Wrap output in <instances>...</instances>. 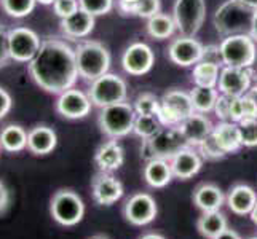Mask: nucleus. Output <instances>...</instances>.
<instances>
[{
    "mask_svg": "<svg viewBox=\"0 0 257 239\" xmlns=\"http://www.w3.org/2000/svg\"><path fill=\"white\" fill-rule=\"evenodd\" d=\"M219 94L220 93H219L217 88L193 86L192 91H190V99H192L195 112H198V113L214 112Z\"/></svg>",
    "mask_w": 257,
    "mask_h": 239,
    "instance_id": "nucleus-31",
    "label": "nucleus"
},
{
    "mask_svg": "<svg viewBox=\"0 0 257 239\" xmlns=\"http://www.w3.org/2000/svg\"><path fill=\"white\" fill-rule=\"evenodd\" d=\"M173 175L179 180H189L193 175H197L201 169V155L193 147H187L181 150L171 161Z\"/></svg>",
    "mask_w": 257,
    "mask_h": 239,
    "instance_id": "nucleus-21",
    "label": "nucleus"
},
{
    "mask_svg": "<svg viewBox=\"0 0 257 239\" xmlns=\"http://www.w3.org/2000/svg\"><path fill=\"white\" fill-rule=\"evenodd\" d=\"M252 16V8L246 7L240 0H225L216 10L212 23L219 35L228 37L236 34H249Z\"/></svg>",
    "mask_w": 257,
    "mask_h": 239,
    "instance_id": "nucleus-3",
    "label": "nucleus"
},
{
    "mask_svg": "<svg viewBox=\"0 0 257 239\" xmlns=\"http://www.w3.org/2000/svg\"><path fill=\"white\" fill-rule=\"evenodd\" d=\"M241 4H244L246 7L252 8V10H257V0H240Z\"/></svg>",
    "mask_w": 257,
    "mask_h": 239,
    "instance_id": "nucleus-50",
    "label": "nucleus"
},
{
    "mask_svg": "<svg viewBox=\"0 0 257 239\" xmlns=\"http://www.w3.org/2000/svg\"><path fill=\"white\" fill-rule=\"evenodd\" d=\"M166 55L173 64L179 66V67H190V66H195L197 63H200L203 59L205 47H203L195 37L179 35V37L174 39L170 43Z\"/></svg>",
    "mask_w": 257,
    "mask_h": 239,
    "instance_id": "nucleus-12",
    "label": "nucleus"
},
{
    "mask_svg": "<svg viewBox=\"0 0 257 239\" xmlns=\"http://www.w3.org/2000/svg\"><path fill=\"white\" fill-rule=\"evenodd\" d=\"M10 50H8V31L0 24V69L5 67L10 61Z\"/></svg>",
    "mask_w": 257,
    "mask_h": 239,
    "instance_id": "nucleus-41",
    "label": "nucleus"
},
{
    "mask_svg": "<svg viewBox=\"0 0 257 239\" xmlns=\"http://www.w3.org/2000/svg\"><path fill=\"white\" fill-rule=\"evenodd\" d=\"M217 47L222 66L251 69L257 59V47L249 34L228 35Z\"/></svg>",
    "mask_w": 257,
    "mask_h": 239,
    "instance_id": "nucleus-6",
    "label": "nucleus"
},
{
    "mask_svg": "<svg viewBox=\"0 0 257 239\" xmlns=\"http://www.w3.org/2000/svg\"><path fill=\"white\" fill-rule=\"evenodd\" d=\"M136 0H117V8H118V12L121 13V15H126V12H128V8L135 4Z\"/></svg>",
    "mask_w": 257,
    "mask_h": 239,
    "instance_id": "nucleus-46",
    "label": "nucleus"
},
{
    "mask_svg": "<svg viewBox=\"0 0 257 239\" xmlns=\"http://www.w3.org/2000/svg\"><path fill=\"white\" fill-rule=\"evenodd\" d=\"M133 107L136 115H155L157 117L160 112V99L152 93H143L135 99Z\"/></svg>",
    "mask_w": 257,
    "mask_h": 239,
    "instance_id": "nucleus-34",
    "label": "nucleus"
},
{
    "mask_svg": "<svg viewBox=\"0 0 257 239\" xmlns=\"http://www.w3.org/2000/svg\"><path fill=\"white\" fill-rule=\"evenodd\" d=\"M58 145V136L53 128L37 125L28 131V150L32 155L43 156L51 153Z\"/></svg>",
    "mask_w": 257,
    "mask_h": 239,
    "instance_id": "nucleus-22",
    "label": "nucleus"
},
{
    "mask_svg": "<svg viewBox=\"0 0 257 239\" xmlns=\"http://www.w3.org/2000/svg\"><path fill=\"white\" fill-rule=\"evenodd\" d=\"M10 202H12V194H10V190L5 185L4 180H0V215L5 214L10 207Z\"/></svg>",
    "mask_w": 257,
    "mask_h": 239,
    "instance_id": "nucleus-43",
    "label": "nucleus"
},
{
    "mask_svg": "<svg viewBox=\"0 0 257 239\" xmlns=\"http://www.w3.org/2000/svg\"><path fill=\"white\" fill-rule=\"evenodd\" d=\"M158 214V207L154 196L149 193H136L130 196L123 206V215L126 222L135 226H144L152 223Z\"/></svg>",
    "mask_w": 257,
    "mask_h": 239,
    "instance_id": "nucleus-13",
    "label": "nucleus"
},
{
    "mask_svg": "<svg viewBox=\"0 0 257 239\" xmlns=\"http://www.w3.org/2000/svg\"><path fill=\"white\" fill-rule=\"evenodd\" d=\"M225 196L222 190L214 183H201L197 190L193 191V204L201 212L219 210L222 207Z\"/></svg>",
    "mask_w": 257,
    "mask_h": 239,
    "instance_id": "nucleus-25",
    "label": "nucleus"
},
{
    "mask_svg": "<svg viewBox=\"0 0 257 239\" xmlns=\"http://www.w3.org/2000/svg\"><path fill=\"white\" fill-rule=\"evenodd\" d=\"M249 239H257V236H254V237H249Z\"/></svg>",
    "mask_w": 257,
    "mask_h": 239,
    "instance_id": "nucleus-54",
    "label": "nucleus"
},
{
    "mask_svg": "<svg viewBox=\"0 0 257 239\" xmlns=\"http://www.w3.org/2000/svg\"><path fill=\"white\" fill-rule=\"evenodd\" d=\"M50 214L61 226H75L82 222L85 215L83 199L74 190L61 188L51 196Z\"/></svg>",
    "mask_w": 257,
    "mask_h": 239,
    "instance_id": "nucleus-7",
    "label": "nucleus"
},
{
    "mask_svg": "<svg viewBox=\"0 0 257 239\" xmlns=\"http://www.w3.org/2000/svg\"><path fill=\"white\" fill-rule=\"evenodd\" d=\"M177 128H179V131L182 132V136L185 137L190 147H198L209 134H212L214 125L206 117V113L193 112L190 117L184 118L177 125Z\"/></svg>",
    "mask_w": 257,
    "mask_h": 239,
    "instance_id": "nucleus-18",
    "label": "nucleus"
},
{
    "mask_svg": "<svg viewBox=\"0 0 257 239\" xmlns=\"http://www.w3.org/2000/svg\"><path fill=\"white\" fill-rule=\"evenodd\" d=\"M141 239H166V237L162 236V234H158V233H147V234H144Z\"/></svg>",
    "mask_w": 257,
    "mask_h": 239,
    "instance_id": "nucleus-49",
    "label": "nucleus"
},
{
    "mask_svg": "<svg viewBox=\"0 0 257 239\" xmlns=\"http://www.w3.org/2000/svg\"><path fill=\"white\" fill-rule=\"evenodd\" d=\"M257 202V193L249 185H235L227 194V206L236 215H249Z\"/></svg>",
    "mask_w": 257,
    "mask_h": 239,
    "instance_id": "nucleus-23",
    "label": "nucleus"
},
{
    "mask_svg": "<svg viewBox=\"0 0 257 239\" xmlns=\"http://www.w3.org/2000/svg\"><path fill=\"white\" fill-rule=\"evenodd\" d=\"M241 101H243V115H244V118H257V110H255L254 102L251 101V97L247 94H243Z\"/></svg>",
    "mask_w": 257,
    "mask_h": 239,
    "instance_id": "nucleus-44",
    "label": "nucleus"
},
{
    "mask_svg": "<svg viewBox=\"0 0 257 239\" xmlns=\"http://www.w3.org/2000/svg\"><path fill=\"white\" fill-rule=\"evenodd\" d=\"M238 129L243 147H257V118H244L238 121Z\"/></svg>",
    "mask_w": 257,
    "mask_h": 239,
    "instance_id": "nucleus-36",
    "label": "nucleus"
},
{
    "mask_svg": "<svg viewBox=\"0 0 257 239\" xmlns=\"http://www.w3.org/2000/svg\"><path fill=\"white\" fill-rule=\"evenodd\" d=\"M94 163L101 172H113L125 163V150L117 139H109L96 150Z\"/></svg>",
    "mask_w": 257,
    "mask_h": 239,
    "instance_id": "nucleus-19",
    "label": "nucleus"
},
{
    "mask_svg": "<svg viewBox=\"0 0 257 239\" xmlns=\"http://www.w3.org/2000/svg\"><path fill=\"white\" fill-rule=\"evenodd\" d=\"M42 45L39 34L29 28H13L8 31V50L15 63H31Z\"/></svg>",
    "mask_w": 257,
    "mask_h": 239,
    "instance_id": "nucleus-11",
    "label": "nucleus"
},
{
    "mask_svg": "<svg viewBox=\"0 0 257 239\" xmlns=\"http://www.w3.org/2000/svg\"><path fill=\"white\" fill-rule=\"evenodd\" d=\"M128 94L126 82L117 74H104L102 77L96 78L94 82L90 83L88 96L93 102L94 107H109V105L125 102Z\"/></svg>",
    "mask_w": 257,
    "mask_h": 239,
    "instance_id": "nucleus-8",
    "label": "nucleus"
},
{
    "mask_svg": "<svg viewBox=\"0 0 257 239\" xmlns=\"http://www.w3.org/2000/svg\"><path fill=\"white\" fill-rule=\"evenodd\" d=\"M12 105H13V101H12L10 93H8L5 88L0 86V120H4L7 115L10 113Z\"/></svg>",
    "mask_w": 257,
    "mask_h": 239,
    "instance_id": "nucleus-42",
    "label": "nucleus"
},
{
    "mask_svg": "<svg viewBox=\"0 0 257 239\" xmlns=\"http://www.w3.org/2000/svg\"><path fill=\"white\" fill-rule=\"evenodd\" d=\"M176 29L177 28L173 20V15H166L162 12L152 18H149L147 24H146L147 34L155 40H166V39L173 37Z\"/></svg>",
    "mask_w": 257,
    "mask_h": 239,
    "instance_id": "nucleus-30",
    "label": "nucleus"
},
{
    "mask_svg": "<svg viewBox=\"0 0 257 239\" xmlns=\"http://www.w3.org/2000/svg\"><path fill=\"white\" fill-rule=\"evenodd\" d=\"M75 50L78 77L86 82H94L110 69V53L102 43L96 40H82Z\"/></svg>",
    "mask_w": 257,
    "mask_h": 239,
    "instance_id": "nucleus-2",
    "label": "nucleus"
},
{
    "mask_svg": "<svg viewBox=\"0 0 257 239\" xmlns=\"http://www.w3.org/2000/svg\"><path fill=\"white\" fill-rule=\"evenodd\" d=\"M91 194L99 206H112L123 196V185L110 172L99 171L91 182Z\"/></svg>",
    "mask_w": 257,
    "mask_h": 239,
    "instance_id": "nucleus-17",
    "label": "nucleus"
},
{
    "mask_svg": "<svg viewBox=\"0 0 257 239\" xmlns=\"http://www.w3.org/2000/svg\"><path fill=\"white\" fill-rule=\"evenodd\" d=\"M160 10H162L160 0H136V2L128 8L126 15L149 20V18L160 13Z\"/></svg>",
    "mask_w": 257,
    "mask_h": 239,
    "instance_id": "nucleus-35",
    "label": "nucleus"
},
{
    "mask_svg": "<svg viewBox=\"0 0 257 239\" xmlns=\"http://www.w3.org/2000/svg\"><path fill=\"white\" fill-rule=\"evenodd\" d=\"M206 18L205 0H176L173 7V20L181 35L195 37Z\"/></svg>",
    "mask_w": 257,
    "mask_h": 239,
    "instance_id": "nucleus-9",
    "label": "nucleus"
},
{
    "mask_svg": "<svg viewBox=\"0 0 257 239\" xmlns=\"http://www.w3.org/2000/svg\"><path fill=\"white\" fill-rule=\"evenodd\" d=\"M37 4H40V5H53V4H55V0H37Z\"/></svg>",
    "mask_w": 257,
    "mask_h": 239,
    "instance_id": "nucleus-52",
    "label": "nucleus"
},
{
    "mask_svg": "<svg viewBox=\"0 0 257 239\" xmlns=\"http://www.w3.org/2000/svg\"><path fill=\"white\" fill-rule=\"evenodd\" d=\"M155 64V55L147 43L135 42L123 51L121 67L133 77H143L152 70Z\"/></svg>",
    "mask_w": 257,
    "mask_h": 239,
    "instance_id": "nucleus-15",
    "label": "nucleus"
},
{
    "mask_svg": "<svg viewBox=\"0 0 257 239\" xmlns=\"http://www.w3.org/2000/svg\"><path fill=\"white\" fill-rule=\"evenodd\" d=\"M0 148H2V147H0Z\"/></svg>",
    "mask_w": 257,
    "mask_h": 239,
    "instance_id": "nucleus-55",
    "label": "nucleus"
},
{
    "mask_svg": "<svg viewBox=\"0 0 257 239\" xmlns=\"http://www.w3.org/2000/svg\"><path fill=\"white\" fill-rule=\"evenodd\" d=\"M193 112L195 109L190 99V93L174 88L162 96L160 112L157 117L163 126H177L184 118L190 117Z\"/></svg>",
    "mask_w": 257,
    "mask_h": 239,
    "instance_id": "nucleus-10",
    "label": "nucleus"
},
{
    "mask_svg": "<svg viewBox=\"0 0 257 239\" xmlns=\"http://www.w3.org/2000/svg\"><path fill=\"white\" fill-rule=\"evenodd\" d=\"M222 64L212 63V61L201 59L200 63L193 66L192 70V82L193 86H206V88H217L219 74Z\"/></svg>",
    "mask_w": 257,
    "mask_h": 239,
    "instance_id": "nucleus-28",
    "label": "nucleus"
},
{
    "mask_svg": "<svg viewBox=\"0 0 257 239\" xmlns=\"http://www.w3.org/2000/svg\"><path fill=\"white\" fill-rule=\"evenodd\" d=\"M144 180L149 187L152 188H165L173 180V171L171 164L166 159H150L144 166Z\"/></svg>",
    "mask_w": 257,
    "mask_h": 239,
    "instance_id": "nucleus-24",
    "label": "nucleus"
},
{
    "mask_svg": "<svg viewBox=\"0 0 257 239\" xmlns=\"http://www.w3.org/2000/svg\"><path fill=\"white\" fill-rule=\"evenodd\" d=\"M190 147L187 140L182 136L177 126H163L154 137L143 140L141 145V156L146 159V163L150 159H171L181 152V150Z\"/></svg>",
    "mask_w": 257,
    "mask_h": 239,
    "instance_id": "nucleus-4",
    "label": "nucleus"
},
{
    "mask_svg": "<svg viewBox=\"0 0 257 239\" xmlns=\"http://www.w3.org/2000/svg\"><path fill=\"white\" fill-rule=\"evenodd\" d=\"M212 136L216 137L219 145L225 150L227 155L235 153L243 147L238 123L235 121H219L214 126V129H212Z\"/></svg>",
    "mask_w": 257,
    "mask_h": 239,
    "instance_id": "nucleus-26",
    "label": "nucleus"
},
{
    "mask_svg": "<svg viewBox=\"0 0 257 239\" xmlns=\"http://www.w3.org/2000/svg\"><path fill=\"white\" fill-rule=\"evenodd\" d=\"M197 148L203 158L211 159V161H217V159H222L227 156V152L219 145V142L212 134H209Z\"/></svg>",
    "mask_w": 257,
    "mask_h": 239,
    "instance_id": "nucleus-37",
    "label": "nucleus"
},
{
    "mask_svg": "<svg viewBox=\"0 0 257 239\" xmlns=\"http://www.w3.org/2000/svg\"><path fill=\"white\" fill-rule=\"evenodd\" d=\"M80 8H83L85 12L90 15L96 16H102L112 12L113 8V0H78Z\"/></svg>",
    "mask_w": 257,
    "mask_h": 239,
    "instance_id": "nucleus-38",
    "label": "nucleus"
},
{
    "mask_svg": "<svg viewBox=\"0 0 257 239\" xmlns=\"http://www.w3.org/2000/svg\"><path fill=\"white\" fill-rule=\"evenodd\" d=\"M93 102L88 93H83L75 88L66 90L64 93L58 94V99L55 102V109L63 118L67 120H82L88 117L91 112Z\"/></svg>",
    "mask_w": 257,
    "mask_h": 239,
    "instance_id": "nucleus-14",
    "label": "nucleus"
},
{
    "mask_svg": "<svg viewBox=\"0 0 257 239\" xmlns=\"http://www.w3.org/2000/svg\"><path fill=\"white\" fill-rule=\"evenodd\" d=\"M162 128H163V125L155 115H136L133 132H135L138 137L146 140V139L154 137Z\"/></svg>",
    "mask_w": 257,
    "mask_h": 239,
    "instance_id": "nucleus-32",
    "label": "nucleus"
},
{
    "mask_svg": "<svg viewBox=\"0 0 257 239\" xmlns=\"http://www.w3.org/2000/svg\"><path fill=\"white\" fill-rule=\"evenodd\" d=\"M59 28L64 37L72 39V40H82L93 32L94 16L85 12L83 8H78L74 15L61 20Z\"/></svg>",
    "mask_w": 257,
    "mask_h": 239,
    "instance_id": "nucleus-20",
    "label": "nucleus"
},
{
    "mask_svg": "<svg viewBox=\"0 0 257 239\" xmlns=\"http://www.w3.org/2000/svg\"><path fill=\"white\" fill-rule=\"evenodd\" d=\"M232 99L233 96H227V94H219L214 113L220 121H230V107H232Z\"/></svg>",
    "mask_w": 257,
    "mask_h": 239,
    "instance_id": "nucleus-40",
    "label": "nucleus"
},
{
    "mask_svg": "<svg viewBox=\"0 0 257 239\" xmlns=\"http://www.w3.org/2000/svg\"><path fill=\"white\" fill-rule=\"evenodd\" d=\"M251 220H252V222L257 225V202H255V206H254V209H252V212H251Z\"/></svg>",
    "mask_w": 257,
    "mask_h": 239,
    "instance_id": "nucleus-51",
    "label": "nucleus"
},
{
    "mask_svg": "<svg viewBox=\"0 0 257 239\" xmlns=\"http://www.w3.org/2000/svg\"><path fill=\"white\" fill-rule=\"evenodd\" d=\"M78 8H80L78 0H55V4H53V12L59 20H64V18L74 15Z\"/></svg>",
    "mask_w": 257,
    "mask_h": 239,
    "instance_id": "nucleus-39",
    "label": "nucleus"
},
{
    "mask_svg": "<svg viewBox=\"0 0 257 239\" xmlns=\"http://www.w3.org/2000/svg\"><path fill=\"white\" fill-rule=\"evenodd\" d=\"M197 228L201 236H205L208 239H214L216 236H219L220 233L225 231L228 228L227 217L220 212V209L203 212L197 222Z\"/></svg>",
    "mask_w": 257,
    "mask_h": 239,
    "instance_id": "nucleus-29",
    "label": "nucleus"
},
{
    "mask_svg": "<svg viewBox=\"0 0 257 239\" xmlns=\"http://www.w3.org/2000/svg\"><path fill=\"white\" fill-rule=\"evenodd\" d=\"M136 112L130 102H118L101 109L97 115V126L109 139H120L133 132Z\"/></svg>",
    "mask_w": 257,
    "mask_h": 239,
    "instance_id": "nucleus-5",
    "label": "nucleus"
},
{
    "mask_svg": "<svg viewBox=\"0 0 257 239\" xmlns=\"http://www.w3.org/2000/svg\"><path fill=\"white\" fill-rule=\"evenodd\" d=\"M32 82L50 94H61L74 88L78 78L75 50L64 40L48 37L28 64Z\"/></svg>",
    "mask_w": 257,
    "mask_h": 239,
    "instance_id": "nucleus-1",
    "label": "nucleus"
},
{
    "mask_svg": "<svg viewBox=\"0 0 257 239\" xmlns=\"http://www.w3.org/2000/svg\"><path fill=\"white\" fill-rule=\"evenodd\" d=\"M251 88V70L243 67L222 66L219 74L217 90L220 94L240 97Z\"/></svg>",
    "mask_w": 257,
    "mask_h": 239,
    "instance_id": "nucleus-16",
    "label": "nucleus"
},
{
    "mask_svg": "<svg viewBox=\"0 0 257 239\" xmlns=\"http://www.w3.org/2000/svg\"><path fill=\"white\" fill-rule=\"evenodd\" d=\"M90 239H109L107 236H104V234H96V236H93V237H90Z\"/></svg>",
    "mask_w": 257,
    "mask_h": 239,
    "instance_id": "nucleus-53",
    "label": "nucleus"
},
{
    "mask_svg": "<svg viewBox=\"0 0 257 239\" xmlns=\"http://www.w3.org/2000/svg\"><path fill=\"white\" fill-rule=\"evenodd\" d=\"M214 239H241V236L238 234L236 231H233V229L227 228L225 231H222L219 236H216Z\"/></svg>",
    "mask_w": 257,
    "mask_h": 239,
    "instance_id": "nucleus-45",
    "label": "nucleus"
},
{
    "mask_svg": "<svg viewBox=\"0 0 257 239\" xmlns=\"http://www.w3.org/2000/svg\"><path fill=\"white\" fill-rule=\"evenodd\" d=\"M0 147L8 153H20L28 148V131L21 125H7L0 129Z\"/></svg>",
    "mask_w": 257,
    "mask_h": 239,
    "instance_id": "nucleus-27",
    "label": "nucleus"
},
{
    "mask_svg": "<svg viewBox=\"0 0 257 239\" xmlns=\"http://www.w3.org/2000/svg\"><path fill=\"white\" fill-rule=\"evenodd\" d=\"M37 5V0H0L2 10L15 20L29 16Z\"/></svg>",
    "mask_w": 257,
    "mask_h": 239,
    "instance_id": "nucleus-33",
    "label": "nucleus"
},
{
    "mask_svg": "<svg viewBox=\"0 0 257 239\" xmlns=\"http://www.w3.org/2000/svg\"><path fill=\"white\" fill-rule=\"evenodd\" d=\"M246 94L251 97V101L254 102V105H255V110H257V85L251 86L249 90H247V93H246Z\"/></svg>",
    "mask_w": 257,
    "mask_h": 239,
    "instance_id": "nucleus-48",
    "label": "nucleus"
},
{
    "mask_svg": "<svg viewBox=\"0 0 257 239\" xmlns=\"http://www.w3.org/2000/svg\"><path fill=\"white\" fill-rule=\"evenodd\" d=\"M249 35L254 39V42L257 43V10H254V16H252V24H251Z\"/></svg>",
    "mask_w": 257,
    "mask_h": 239,
    "instance_id": "nucleus-47",
    "label": "nucleus"
}]
</instances>
